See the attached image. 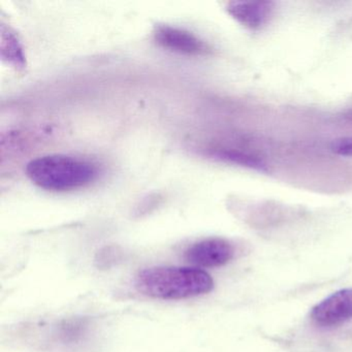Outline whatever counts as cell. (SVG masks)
I'll use <instances>...</instances> for the list:
<instances>
[{
	"label": "cell",
	"instance_id": "obj_1",
	"mask_svg": "<svg viewBox=\"0 0 352 352\" xmlns=\"http://www.w3.org/2000/svg\"><path fill=\"white\" fill-rule=\"evenodd\" d=\"M138 292L160 300H185L209 294L214 280L197 267H152L135 276Z\"/></svg>",
	"mask_w": 352,
	"mask_h": 352
},
{
	"label": "cell",
	"instance_id": "obj_2",
	"mask_svg": "<svg viewBox=\"0 0 352 352\" xmlns=\"http://www.w3.org/2000/svg\"><path fill=\"white\" fill-rule=\"evenodd\" d=\"M98 173L87 160L60 154L41 156L26 166V174L34 184L53 191L81 188L96 180Z\"/></svg>",
	"mask_w": 352,
	"mask_h": 352
},
{
	"label": "cell",
	"instance_id": "obj_3",
	"mask_svg": "<svg viewBox=\"0 0 352 352\" xmlns=\"http://www.w3.org/2000/svg\"><path fill=\"white\" fill-rule=\"evenodd\" d=\"M155 42L162 48L179 54L206 55L210 53V47L205 41L193 32L168 24L156 25L153 30Z\"/></svg>",
	"mask_w": 352,
	"mask_h": 352
},
{
	"label": "cell",
	"instance_id": "obj_4",
	"mask_svg": "<svg viewBox=\"0 0 352 352\" xmlns=\"http://www.w3.org/2000/svg\"><path fill=\"white\" fill-rule=\"evenodd\" d=\"M311 318L319 327H331L352 319V288L333 292L317 304Z\"/></svg>",
	"mask_w": 352,
	"mask_h": 352
},
{
	"label": "cell",
	"instance_id": "obj_5",
	"mask_svg": "<svg viewBox=\"0 0 352 352\" xmlns=\"http://www.w3.org/2000/svg\"><path fill=\"white\" fill-rule=\"evenodd\" d=\"M234 248L228 240L210 238L191 245L185 251V258L199 267H216L232 261Z\"/></svg>",
	"mask_w": 352,
	"mask_h": 352
},
{
	"label": "cell",
	"instance_id": "obj_6",
	"mask_svg": "<svg viewBox=\"0 0 352 352\" xmlns=\"http://www.w3.org/2000/svg\"><path fill=\"white\" fill-rule=\"evenodd\" d=\"M275 10L272 1H234L228 5V12L234 19L250 30L265 28Z\"/></svg>",
	"mask_w": 352,
	"mask_h": 352
},
{
	"label": "cell",
	"instance_id": "obj_7",
	"mask_svg": "<svg viewBox=\"0 0 352 352\" xmlns=\"http://www.w3.org/2000/svg\"><path fill=\"white\" fill-rule=\"evenodd\" d=\"M1 57L16 67H24L26 63L18 36L5 25L1 26Z\"/></svg>",
	"mask_w": 352,
	"mask_h": 352
},
{
	"label": "cell",
	"instance_id": "obj_8",
	"mask_svg": "<svg viewBox=\"0 0 352 352\" xmlns=\"http://www.w3.org/2000/svg\"><path fill=\"white\" fill-rule=\"evenodd\" d=\"M212 155L217 160L230 162V164H239V166H247V168L261 170V172L267 170V166L261 158L250 155V154L236 151V150H217V151H214Z\"/></svg>",
	"mask_w": 352,
	"mask_h": 352
},
{
	"label": "cell",
	"instance_id": "obj_9",
	"mask_svg": "<svg viewBox=\"0 0 352 352\" xmlns=\"http://www.w3.org/2000/svg\"><path fill=\"white\" fill-rule=\"evenodd\" d=\"M331 151L337 155L352 157V137L336 140L331 144Z\"/></svg>",
	"mask_w": 352,
	"mask_h": 352
}]
</instances>
